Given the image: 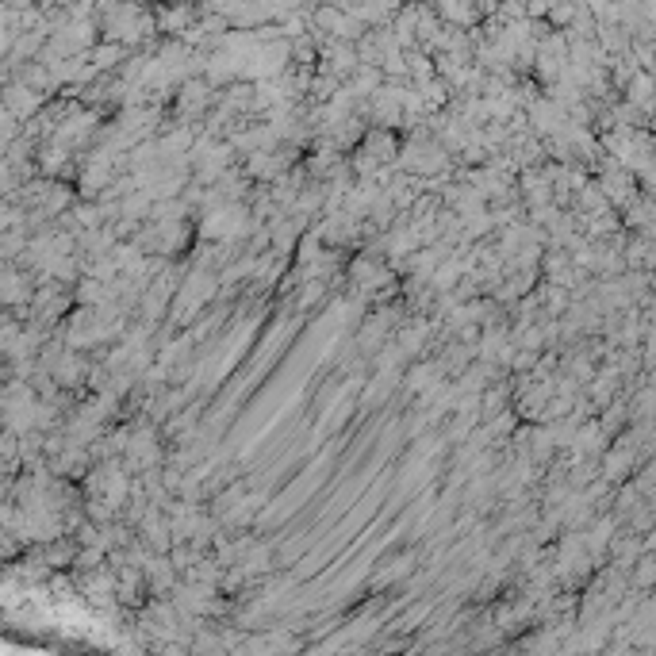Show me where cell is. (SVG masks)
<instances>
[{"label": "cell", "instance_id": "cell-2", "mask_svg": "<svg viewBox=\"0 0 656 656\" xmlns=\"http://www.w3.org/2000/svg\"><path fill=\"white\" fill-rule=\"evenodd\" d=\"M35 288H39V273L24 269L16 261H4V277H0V300L4 307H27L35 300Z\"/></svg>", "mask_w": 656, "mask_h": 656}, {"label": "cell", "instance_id": "cell-1", "mask_svg": "<svg viewBox=\"0 0 656 656\" xmlns=\"http://www.w3.org/2000/svg\"><path fill=\"white\" fill-rule=\"evenodd\" d=\"M219 104V89L211 85L204 73H196V77H188V81H181V89L173 93V112L169 116L173 119H185V123H204V119L211 116V108Z\"/></svg>", "mask_w": 656, "mask_h": 656}, {"label": "cell", "instance_id": "cell-6", "mask_svg": "<svg viewBox=\"0 0 656 656\" xmlns=\"http://www.w3.org/2000/svg\"><path fill=\"white\" fill-rule=\"evenodd\" d=\"M361 150H369L380 165H396L399 150H403V139H399L396 127H376V123H369V131H365V139H361Z\"/></svg>", "mask_w": 656, "mask_h": 656}, {"label": "cell", "instance_id": "cell-4", "mask_svg": "<svg viewBox=\"0 0 656 656\" xmlns=\"http://www.w3.org/2000/svg\"><path fill=\"white\" fill-rule=\"evenodd\" d=\"M139 541L142 545H150L154 553H173V522H169V511L165 507H154L150 503V511L142 515L139 522Z\"/></svg>", "mask_w": 656, "mask_h": 656}, {"label": "cell", "instance_id": "cell-3", "mask_svg": "<svg viewBox=\"0 0 656 656\" xmlns=\"http://www.w3.org/2000/svg\"><path fill=\"white\" fill-rule=\"evenodd\" d=\"M43 104H47V93H39V89H31L27 81L20 77H12L8 85H4V112H12L16 119H35L43 112Z\"/></svg>", "mask_w": 656, "mask_h": 656}, {"label": "cell", "instance_id": "cell-5", "mask_svg": "<svg viewBox=\"0 0 656 656\" xmlns=\"http://www.w3.org/2000/svg\"><path fill=\"white\" fill-rule=\"evenodd\" d=\"M154 16H158V35H165V39H185L188 27L200 20V4H188V0H173V4L158 8Z\"/></svg>", "mask_w": 656, "mask_h": 656}, {"label": "cell", "instance_id": "cell-7", "mask_svg": "<svg viewBox=\"0 0 656 656\" xmlns=\"http://www.w3.org/2000/svg\"><path fill=\"white\" fill-rule=\"evenodd\" d=\"M384 81H388V77H384V70H380V66H365V62H361V70H357L350 81H346V89H350L357 100H369V96H373L376 89L384 85Z\"/></svg>", "mask_w": 656, "mask_h": 656}]
</instances>
